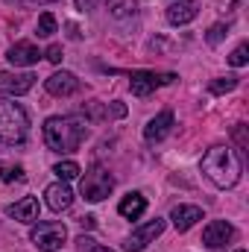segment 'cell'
I'll list each match as a JSON object with an SVG mask.
<instances>
[{"instance_id": "1", "label": "cell", "mask_w": 249, "mask_h": 252, "mask_svg": "<svg viewBox=\"0 0 249 252\" xmlns=\"http://www.w3.org/2000/svg\"><path fill=\"white\" fill-rule=\"evenodd\" d=\"M202 173L211 179V185H217V188H235L238 182H241V158H238V153L232 150V147H223V144H217V147H211L205 156H202Z\"/></svg>"}, {"instance_id": "2", "label": "cell", "mask_w": 249, "mask_h": 252, "mask_svg": "<svg viewBox=\"0 0 249 252\" xmlns=\"http://www.w3.org/2000/svg\"><path fill=\"white\" fill-rule=\"evenodd\" d=\"M88 129L79 118H70V115H56V118H47L44 121V144L53 150V153H73L79 150V144L85 141Z\"/></svg>"}, {"instance_id": "3", "label": "cell", "mask_w": 249, "mask_h": 252, "mask_svg": "<svg viewBox=\"0 0 249 252\" xmlns=\"http://www.w3.org/2000/svg\"><path fill=\"white\" fill-rule=\"evenodd\" d=\"M30 132V118L18 103L0 100V144L3 147H21Z\"/></svg>"}, {"instance_id": "4", "label": "cell", "mask_w": 249, "mask_h": 252, "mask_svg": "<svg viewBox=\"0 0 249 252\" xmlns=\"http://www.w3.org/2000/svg\"><path fill=\"white\" fill-rule=\"evenodd\" d=\"M30 241H32L35 250L56 252V250H62V244L67 241V229H64V223H56V220H41V223L32 226Z\"/></svg>"}, {"instance_id": "5", "label": "cell", "mask_w": 249, "mask_h": 252, "mask_svg": "<svg viewBox=\"0 0 249 252\" xmlns=\"http://www.w3.org/2000/svg\"><path fill=\"white\" fill-rule=\"evenodd\" d=\"M82 196L88 199V202H100V199H106L112 190H115V176L106 170V167H100V164H94L85 176H82Z\"/></svg>"}, {"instance_id": "6", "label": "cell", "mask_w": 249, "mask_h": 252, "mask_svg": "<svg viewBox=\"0 0 249 252\" xmlns=\"http://www.w3.org/2000/svg\"><path fill=\"white\" fill-rule=\"evenodd\" d=\"M176 79V73H156V70H135L132 79H129V88L135 97H150L156 88L161 85H170Z\"/></svg>"}, {"instance_id": "7", "label": "cell", "mask_w": 249, "mask_h": 252, "mask_svg": "<svg viewBox=\"0 0 249 252\" xmlns=\"http://www.w3.org/2000/svg\"><path fill=\"white\" fill-rule=\"evenodd\" d=\"M164 232V220L161 217H156V220H147L144 226H138L129 238H126V244H124V250L126 252H144L158 235Z\"/></svg>"}, {"instance_id": "8", "label": "cell", "mask_w": 249, "mask_h": 252, "mask_svg": "<svg viewBox=\"0 0 249 252\" xmlns=\"http://www.w3.org/2000/svg\"><path fill=\"white\" fill-rule=\"evenodd\" d=\"M44 88H47V94H53V97H70V94H76V91L82 88V82H79L70 70H56L53 76L44 79Z\"/></svg>"}, {"instance_id": "9", "label": "cell", "mask_w": 249, "mask_h": 252, "mask_svg": "<svg viewBox=\"0 0 249 252\" xmlns=\"http://www.w3.org/2000/svg\"><path fill=\"white\" fill-rule=\"evenodd\" d=\"M232 238H235V226L226 223V220H214V223H208L205 232H202V244H205L208 250H223Z\"/></svg>"}, {"instance_id": "10", "label": "cell", "mask_w": 249, "mask_h": 252, "mask_svg": "<svg viewBox=\"0 0 249 252\" xmlns=\"http://www.w3.org/2000/svg\"><path fill=\"white\" fill-rule=\"evenodd\" d=\"M32 85H35V76L32 73H9V70L0 73V94H6V97H21Z\"/></svg>"}, {"instance_id": "11", "label": "cell", "mask_w": 249, "mask_h": 252, "mask_svg": "<svg viewBox=\"0 0 249 252\" xmlns=\"http://www.w3.org/2000/svg\"><path fill=\"white\" fill-rule=\"evenodd\" d=\"M6 59L15 64V67H30V64H35L41 59V50L32 41H18V44H12L6 50Z\"/></svg>"}, {"instance_id": "12", "label": "cell", "mask_w": 249, "mask_h": 252, "mask_svg": "<svg viewBox=\"0 0 249 252\" xmlns=\"http://www.w3.org/2000/svg\"><path fill=\"white\" fill-rule=\"evenodd\" d=\"M44 202H47L50 211H67L70 202H73V190H70L67 182H53L44 190Z\"/></svg>"}, {"instance_id": "13", "label": "cell", "mask_w": 249, "mask_h": 252, "mask_svg": "<svg viewBox=\"0 0 249 252\" xmlns=\"http://www.w3.org/2000/svg\"><path fill=\"white\" fill-rule=\"evenodd\" d=\"M196 15H199V6L190 0H173L167 6V24H173V27H185Z\"/></svg>"}, {"instance_id": "14", "label": "cell", "mask_w": 249, "mask_h": 252, "mask_svg": "<svg viewBox=\"0 0 249 252\" xmlns=\"http://www.w3.org/2000/svg\"><path fill=\"white\" fill-rule=\"evenodd\" d=\"M170 129H173V112H161V115H156L150 124L144 126V138L150 144H158L161 138L170 135Z\"/></svg>"}, {"instance_id": "15", "label": "cell", "mask_w": 249, "mask_h": 252, "mask_svg": "<svg viewBox=\"0 0 249 252\" xmlns=\"http://www.w3.org/2000/svg\"><path fill=\"white\" fill-rule=\"evenodd\" d=\"M170 220H173L176 232H187V229H193L202 220V208L199 205H176L170 211Z\"/></svg>"}, {"instance_id": "16", "label": "cell", "mask_w": 249, "mask_h": 252, "mask_svg": "<svg viewBox=\"0 0 249 252\" xmlns=\"http://www.w3.org/2000/svg\"><path fill=\"white\" fill-rule=\"evenodd\" d=\"M118 211H121V217H126V220H138L147 211V196L141 190L126 193L124 199H121V205H118Z\"/></svg>"}, {"instance_id": "17", "label": "cell", "mask_w": 249, "mask_h": 252, "mask_svg": "<svg viewBox=\"0 0 249 252\" xmlns=\"http://www.w3.org/2000/svg\"><path fill=\"white\" fill-rule=\"evenodd\" d=\"M9 217H15L21 223H35L38 220V199L35 196H24L21 202L9 205Z\"/></svg>"}, {"instance_id": "18", "label": "cell", "mask_w": 249, "mask_h": 252, "mask_svg": "<svg viewBox=\"0 0 249 252\" xmlns=\"http://www.w3.org/2000/svg\"><path fill=\"white\" fill-rule=\"evenodd\" d=\"M138 12L135 0H109V15L112 18H132Z\"/></svg>"}, {"instance_id": "19", "label": "cell", "mask_w": 249, "mask_h": 252, "mask_svg": "<svg viewBox=\"0 0 249 252\" xmlns=\"http://www.w3.org/2000/svg\"><path fill=\"white\" fill-rule=\"evenodd\" d=\"M53 173L59 176V182H70V179H76L82 170H79V164H76V161H59V164L53 167Z\"/></svg>"}, {"instance_id": "20", "label": "cell", "mask_w": 249, "mask_h": 252, "mask_svg": "<svg viewBox=\"0 0 249 252\" xmlns=\"http://www.w3.org/2000/svg\"><path fill=\"white\" fill-rule=\"evenodd\" d=\"M0 179L3 182H24L27 173H24L21 164H0Z\"/></svg>"}, {"instance_id": "21", "label": "cell", "mask_w": 249, "mask_h": 252, "mask_svg": "<svg viewBox=\"0 0 249 252\" xmlns=\"http://www.w3.org/2000/svg\"><path fill=\"white\" fill-rule=\"evenodd\" d=\"M35 32H38V38H50V35L56 32V18H53L50 12H44V15L38 18V27H35Z\"/></svg>"}, {"instance_id": "22", "label": "cell", "mask_w": 249, "mask_h": 252, "mask_svg": "<svg viewBox=\"0 0 249 252\" xmlns=\"http://www.w3.org/2000/svg\"><path fill=\"white\" fill-rule=\"evenodd\" d=\"M238 88V76H223V79H214L208 85L211 94H226V91H235Z\"/></svg>"}, {"instance_id": "23", "label": "cell", "mask_w": 249, "mask_h": 252, "mask_svg": "<svg viewBox=\"0 0 249 252\" xmlns=\"http://www.w3.org/2000/svg\"><path fill=\"white\" fill-rule=\"evenodd\" d=\"M226 35H229V24H214V27H211V30L205 32V41H208V44L214 47V44H220V41H223Z\"/></svg>"}, {"instance_id": "24", "label": "cell", "mask_w": 249, "mask_h": 252, "mask_svg": "<svg viewBox=\"0 0 249 252\" xmlns=\"http://www.w3.org/2000/svg\"><path fill=\"white\" fill-rule=\"evenodd\" d=\"M247 62H249V44H238L232 50V56H229V64L232 67H244Z\"/></svg>"}, {"instance_id": "25", "label": "cell", "mask_w": 249, "mask_h": 252, "mask_svg": "<svg viewBox=\"0 0 249 252\" xmlns=\"http://www.w3.org/2000/svg\"><path fill=\"white\" fill-rule=\"evenodd\" d=\"M232 138H235V144L241 147V150H249V138H247V124H238L232 129Z\"/></svg>"}, {"instance_id": "26", "label": "cell", "mask_w": 249, "mask_h": 252, "mask_svg": "<svg viewBox=\"0 0 249 252\" xmlns=\"http://www.w3.org/2000/svg\"><path fill=\"white\" fill-rule=\"evenodd\" d=\"M44 56H47V59H50L53 64H59V62H62V47H59V44H50Z\"/></svg>"}, {"instance_id": "27", "label": "cell", "mask_w": 249, "mask_h": 252, "mask_svg": "<svg viewBox=\"0 0 249 252\" xmlns=\"http://www.w3.org/2000/svg\"><path fill=\"white\" fill-rule=\"evenodd\" d=\"M91 247H94V238H88V235H79L76 238V250L79 252H91Z\"/></svg>"}, {"instance_id": "28", "label": "cell", "mask_w": 249, "mask_h": 252, "mask_svg": "<svg viewBox=\"0 0 249 252\" xmlns=\"http://www.w3.org/2000/svg\"><path fill=\"white\" fill-rule=\"evenodd\" d=\"M64 30H67V35H70L73 41H79V38H82V32H79V27H76V24H64Z\"/></svg>"}, {"instance_id": "29", "label": "cell", "mask_w": 249, "mask_h": 252, "mask_svg": "<svg viewBox=\"0 0 249 252\" xmlns=\"http://www.w3.org/2000/svg\"><path fill=\"white\" fill-rule=\"evenodd\" d=\"M97 6V0H76V9L79 12H88V9H94Z\"/></svg>"}, {"instance_id": "30", "label": "cell", "mask_w": 249, "mask_h": 252, "mask_svg": "<svg viewBox=\"0 0 249 252\" xmlns=\"http://www.w3.org/2000/svg\"><path fill=\"white\" fill-rule=\"evenodd\" d=\"M79 223H82V229H94V223H97V220H94V217H91V214H88V217H82V220H79Z\"/></svg>"}, {"instance_id": "31", "label": "cell", "mask_w": 249, "mask_h": 252, "mask_svg": "<svg viewBox=\"0 0 249 252\" xmlns=\"http://www.w3.org/2000/svg\"><path fill=\"white\" fill-rule=\"evenodd\" d=\"M91 252H115V250H109V247H97V244H94V247H91Z\"/></svg>"}, {"instance_id": "32", "label": "cell", "mask_w": 249, "mask_h": 252, "mask_svg": "<svg viewBox=\"0 0 249 252\" xmlns=\"http://www.w3.org/2000/svg\"><path fill=\"white\" fill-rule=\"evenodd\" d=\"M35 3H56V0H35Z\"/></svg>"}, {"instance_id": "33", "label": "cell", "mask_w": 249, "mask_h": 252, "mask_svg": "<svg viewBox=\"0 0 249 252\" xmlns=\"http://www.w3.org/2000/svg\"><path fill=\"white\" fill-rule=\"evenodd\" d=\"M235 252H244V250H235Z\"/></svg>"}]
</instances>
